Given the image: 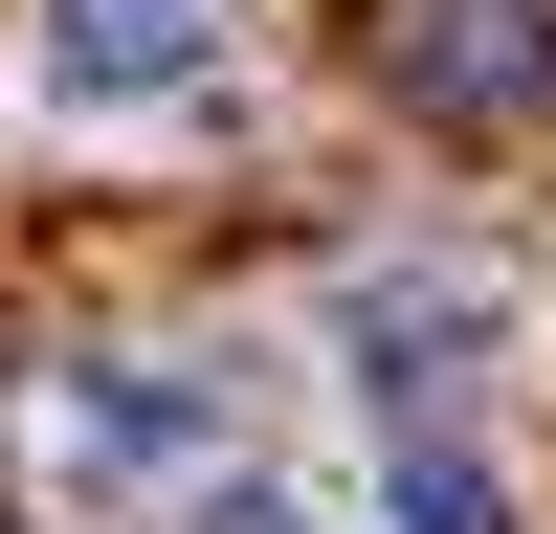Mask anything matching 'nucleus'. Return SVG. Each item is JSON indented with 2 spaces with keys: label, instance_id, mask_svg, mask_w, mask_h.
Listing matches in <instances>:
<instances>
[{
  "label": "nucleus",
  "instance_id": "1",
  "mask_svg": "<svg viewBox=\"0 0 556 534\" xmlns=\"http://www.w3.org/2000/svg\"><path fill=\"white\" fill-rule=\"evenodd\" d=\"M23 468H45V512H134V490L201 512L223 490V400L156 379V356H45L23 379Z\"/></svg>",
  "mask_w": 556,
  "mask_h": 534
},
{
  "label": "nucleus",
  "instance_id": "2",
  "mask_svg": "<svg viewBox=\"0 0 556 534\" xmlns=\"http://www.w3.org/2000/svg\"><path fill=\"white\" fill-rule=\"evenodd\" d=\"M490 334H513V267H468V245L356 267V290H334V356H356V400H379V423H445V400L490 379Z\"/></svg>",
  "mask_w": 556,
  "mask_h": 534
},
{
  "label": "nucleus",
  "instance_id": "3",
  "mask_svg": "<svg viewBox=\"0 0 556 534\" xmlns=\"http://www.w3.org/2000/svg\"><path fill=\"white\" fill-rule=\"evenodd\" d=\"M223 44H245V0H45L23 67H45V112H201Z\"/></svg>",
  "mask_w": 556,
  "mask_h": 534
},
{
  "label": "nucleus",
  "instance_id": "4",
  "mask_svg": "<svg viewBox=\"0 0 556 534\" xmlns=\"http://www.w3.org/2000/svg\"><path fill=\"white\" fill-rule=\"evenodd\" d=\"M379 89L445 134H513L556 112V0H379Z\"/></svg>",
  "mask_w": 556,
  "mask_h": 534
},
{
  "label": "nucleus",
  "instance_id": "5",
  "mask_svg": "<svg viewBox=\"0 0 556 534\" xmlns=\"http://www.w3.org/2000/svg\"><path fill=\"white\" fill-rule=\"evenodd\" d=\"M401 534H513V490H490L445 423H401Z\"/></svg>",
  "mask_w": 556,
  "mask_h": 534
},
{
  "label": "nucleus",
  "instance_id": "6",
  "mask_svg": "<svg viewBox=\"0 0 556 534\" xmlns=\"http://www.w3.org/2000/svg\"><path fill=\"white\" fill-rule=\"evenodd\" d=\"M178 534H356V512H334V490H290V468H223Z\"/></svg>",
  "mask_w": 556,
  "mask_h": 534
}]
</instances>
